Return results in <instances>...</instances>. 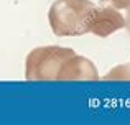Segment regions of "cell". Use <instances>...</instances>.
Instances as JSON below:
<instances>
[{
	"label": "cell",
	"mask_w": 130,
	"mask_h": 125,
	"mask_svg": "<svg viewBox=\"0 0 130 125\" xmlns=\"http://www.w3.org/2000/svg\"><path fill=\"white\" fill-rule=\"evenodd\" d=\"M95 66L71 48L46 46L36 48L26 58V79H81L94 81Z\"/></svg>",
	"instance_id": "cell-1"
},
{
	"label": "cell",
	"mask_w": 130,
	"mask_h": 125,
	"mask_svg": "<svg viewBox=\"0 0 130 125\" xmlns=\"http://www.w3.org/2000/svg\"><path fill=\"white\" fill-rule=\"evenodd\" d=\"M95 10L91 0H58L50 8V25L58 36H79L89 33V22Z\"/></svg>",
	"instance_id": "cell-2"
},
{
	"label": "cell",
	"mask_w": 130,
	"mask_h": 125,
	"mask_svg": "<svg viewBox=\"0 0 130 125\" xmlns=\"http://www.w3.org/2000/svg\"><path fill=\"white\" fill-rule=\"evenodd\" d=\"M125 26V16L120 13V10L114 7H95L94 13L89 22V33H94L95 36H109L114 31Z\"/></svg>",
	"instance_id": "cell-3"
},
{
	"label": "cell",
	"mask_w": 130,
	"mask_h": 125,
	"mask_svg": "<svg viewBox=\"0 0 130 125\" xmlns=\"http://www.w3.org/2000/svg\"><path fill=\"white\" fill-rule=\"evenodd\" d=\"M104 5L114 7V8L120 10V8H128L130 7V0H101Z\"/></svg>",
	"instance_id": "cell-4"
},
{
	"label": "cell",
	"mask_w": 130,
	"mask_h": 125,
	"mask_svg": "<svg viewBox=\"0 0 130 125\" xmlns=\"http://www.w3.org/2000/svg\"><path fill=\"white\" fill-rule=\"evenodd\" d=\"M125 28H127L128 33H130V7L127 8V15H125Z\"/></svg>",
	"instance_id": "cell-5"
}]
</instances>
